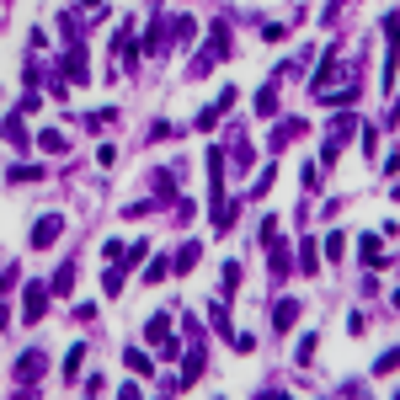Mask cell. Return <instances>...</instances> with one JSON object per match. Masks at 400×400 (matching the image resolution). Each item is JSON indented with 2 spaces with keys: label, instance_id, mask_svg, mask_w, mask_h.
<instances>
[{
  "label": "cell",
  "instance_id": "cell-1",
  "mask_svg": "<svg viewBox=\"0 0 400 400\" xmlns=\"http://www.w3.org/2000/svg\"><path fill=\"white\" fill-rule=\"evenodd\" d=\"M352 128H358V118H352V112H337V118H331V139H326V150H320V171L337 166V155H341V145L352 139Z\"/></svg>",
  "mask_w": 400,
  "mask_h": 400
},
{
  "label": "cell",
  "instance_id": "cell-2",
  "mask_svg": "<svg viewBox=\"0 0 400 400\" xmlns=\"http://www.w3.org/2000/svg\"><path fill=\"white\" fill-rule=\"evenodd\" d=\"M112 54H118V64H128V70H133V59H139V37H133V22L118 27V43H112Z\"/></svg>",
  "mask_w": 400,
  "mask_h": 400
},
{
  "label": "cell",
  "instance_id": "cell-3",
  "mask_svg": "<svg viewBox=\"0 0 400 400\" xmlns=\"http://www.w3.org/2000/svg\"><path fill=\"white\" fill-rule=\"evenodd\" d=\"M43 310H49V283H27V304H22V320L32 326V320L43 315Z\"/></svg>",
  "mask_w": 400,
  "mask_h": 400
},
{
  "label": "cell",
  "instance_id": "cell-4",
  "mask_svg": "<svg viewBox=\"0 0 400 400\" xmlns=\"http://www.w3.org/2000/svg\"><path fill=\"white\" fill-rule=\"evenodd\" d=\"M59 230H64V219H59V214H43V219L32 224V246H37V251H43V246H54V241H59Z\"/></svg>",
  "mask_w": 400,
  "mask_h": 400
},
{
  "label": "cell",
  "instance_id": "cell-5",
  "mask_svg": "<svg viewBox=\"0 0 400 400\" xmlns=\"http://www.w3.org/2000/svg\"><path fill=\"white\" fill-rule=\"evenodd\" d=\"M43 368H49V358H43V352H22V358H16V368H11V374H16V384H27V379H37V374H43Z\"/></svg>",
  "mask_w": 400,
  "mask_h": 400
},
{
  "label": "cell",
  "instance_id": "cell-6",
  "mask_svg": "<svg viewBox=\"0 0 400 400\" xmlns=\"http://www.w3.org/2000/svg\"><path fill=\"white\" fill-rule=\"evenodd\" d=\"M304 133H310V123H304V118H283L278 133H272V150H289L293 139H304Z\"/></svg>",
  "mask_w": 400,
  "mask_h": 400
},
{
  "label": "cell",
  "instance_id": "cell-7",
  "mask_svg": "<svg viewBox=\"0 0 400 400\" xmlns=\"http://www.w3.org/2000/svg\"><path fill=\"white\" fill-rule=\"evenodd\" d=\"M203 54H214V59H230V27H224V22L208 27V49H203Z\"/></svg>",
  "mask_w": 400,
  "mask_h": 400
},
{
  "label": "cell",
  "instance_id": "cell-8",
  "mask_svg": "<svg viewBox=\"0 0 400 400\" xmlns=\"http://www.w3.org/2000/svg\"><path fill=\"white\" fill-rule=\"evenodd\" d=\"M358 251H363V267H389L384 241H379V235H363V241H358Z\"/></svg>",
  "mask_w": 400,
  "mask_h": 400
},
{
  "label": "cell",
  "instance_id": "cell-9",
  "mask_svg": "<svg viewBox=\"0 0 400 400\" xmlns=\"http://www.w3.org/2000/svg\"><path fill=\"white\" fill-rule=\"evenodd\" d=\"M198 262H203V246H198V241H187L182 251H176V262H171V267H176V272H193Z\"/></svg>",
  "mask_w": 400,
  "mask_h": 400
},
{
  "label": "cell",
  "instance_id": "cell-10",
  "mask_svg": "<svg viewBox=\"0 0 400 400\" xmlns=\"http://www.w3.org/2000/svg\"><path fill=\"white\" fill-rule=\"evenodd\" d=\"M293 320H299V299H283V304H278V315H272V326H278V331H289Z\"/></svg>",
  "mask_w": 400,
  "mask_h": 400
},
{
  "label": "cell",
  "instance_id": "cell-11",
  "mask_svg": "<svg viewBox=\"0 0 400 400\" xmlns=\"http://www.w3.org/2000/svg\"><path fill=\"white\" fill-rule=\"evenodd\" d=\"M6 139H11L16 150L27 145V123H22V112H11V118H6Z\"/></svg>",
  "mask_w": 400,
  "mask_h": 400
},
{
  "label": "cell",
  "instance_id": "cell-12",
  "mask_svg": "<svg viewBox=\"0 0 400 400\" xmlns=\"http://www.w3.org/2000/svg\"><path fill=\"white\" fill-rule=\"evenodd\" d=\"M70 283H75V262H64L59 272H54V283H49V293H70Z\"/></svg>",
  "mask_w": 400,
  "mask_h": 400
},
{
  "label": "cell",
  "instance_id": "cell-13",
  "mask_svg": "<svg viewBox=\"0 0 400 400\" xmlns=\"http://www.w3.org/2000/svg\"><path fill=\"white\" fill-rule=\"evenodd\" d=\"M123 363H128L133 374H150V368H155V363H150V352H139V347H128V352H123Z\"/></svg>",
  "mask_w": 400,
  "mask_h": 400
},
{
  "label": "cell",
  "instance_id": "cell-14",
  "mask_svg": "<svg viewBox=\"0 0 400 400\" xmlns=\"http://www.w3.org/2000/svg\"><path fill=\"white\" fill-rule=\"evenodd\" d=\"M139 256H150V246H145V241H133V246H128V251H123L112 267H139Z\"/></svg>",
  "mask_w": 400,
  "mask_h": 400
},
{
  "label": "cell",
  "instance_id": "cell-15",
  "mask_svg": "<svg viewBox=\"0 0 400 400\" xmlns=\"http://www.w3.org/2000/svg\"><path fill=\"white\" fill-rule=\"evenodd\" d=\"M256 112H262V118H272V112H278V91H272V85H267V91H256Z\"/></svg>",
  "mask_w": 400,
  "mask_h": 400
},
{
  "label": "cell",
  "instance_id": "cell-16",
  "mask_svg": "<svg viewBox=\"0 0 400 400\" xmlns=\"http://www.w3.org/2000/svg\"><path fill=\"white\" fill-rule=\"evenodd\" d=\"M37 145H43V150H54V155H59V150H70V139H64V133H54V128H43V133H37Z\"/></svg>",
  "mask_w": 400,
  "mask_h": 400
},
{
  "label": "cell",
  "instance_id": "cell-17",
  "mask_svg": "<svg viewBox=\"0 0 400 400\" xmlns=\"http://www.w3.org/2000/svg\"><path fill=\"white\" fill-rule=\"evenodd\" d=\"M208 320H214V331L230 337V310H224V304H208Z\"/></svg>",
  "mask_w": 400,
  "mask_h": 400
},
{
  "label": "cell",
  "instance_id": "cell-18",
  "mask_svg": "<svg viewBox=\"0 0 400 400\" xmlns=\"http://www.w3.org/2000/svg\"><path fill=\"white\" fill-rule=\"evenodd\" d=\"M315 267H320V262H315V241H304V246H299V272H315Z\"/></svg>",
  "mask_w": 400,
  "mask_h": 400
},
{
  "label": "cell",
  "instance_id": "cell-19",
  "mask_svg": "<svg viewBox=\"0 0 400 400\" xmlns=\"http://www.w3.org/2000/svg\"><path fill=\"white\" fill-rule=\"evenodd\" d=\"M80 363H85V341H75V352H70V358H64V374H80Z\"/></svg>",
  "mask_w": 400,
  "mask_h": 400
},
{
  "label": "cell",
  "instance_id": "cell-20",
  "mask_svg": "<svg viewBox=\"0 0 400 400\" xmlns=\"http://www.w3.org/2000/svg\"><path fill=\"white\" fill-rule=\"evenodd\" d=\"M235 289H241V262H230V267H224V299H230Z\"/></svg>",
  "mask_w": 400,
  "mask_h": 400
},
{
  "label": "cell",
  "instance_id": "cell-21",
  "mask_svg": "<svg viewBox=\"0 0 400 400\" xmlns=\"http://www.w3.org/2000/svg\"><path fill=\"white\" fill-rule=\"evenodd\" d=\"M37 176H43L37 166H11V182H37Z\"/></svg>",
  "mask_w": 400,
  "mask_h": 400
},
{
  "label": "cell",
  "instance_id": "cell-22",
  "mask_svg": "<svg viewBox=\"0 0 400 400\" xmlns=\"http://www.w3.org/2000/svg\"><path fill=\"white\" fill-rule=\"evenodd\" d=\"M166 272H171V262H150V267H145V283H160Z\"/></svg>",
  "mask_w": 400,
  "mask_h": 400
},
{
  "label": "cell",
  "instance_id": "cell-23",
  "mask_svg": "<svg viewBox=\"0 0 400 400\" xmlns=\"http://www.w3.org/2000/svg\"><path fill=\"white\" fill-rule=\"evenodd\" d=\"M102 289H107V293H123V267H112L107 278H102Z\"/></svg>",
  "mask_w": 400,
  "mask_h": 400
},
{
  "label": "cell",
  "instance_id": "cell-24",
  "mask_svg": "<svg viewBox=\"0 0 400 400\" xmlns=\"http://www.w3.org/2000/svg\"><path fill=\"white\" fill-rule=\"evenodd\" d=\"M6 320H11V310H6V293H0V331H6Z\"/></svg>",
  "mask_w": 400,
  "mask_h": 400
}]
</instances>
